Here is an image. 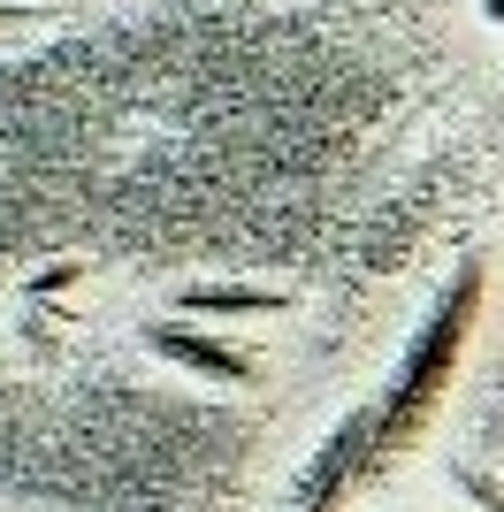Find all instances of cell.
<instances>
[{"mask_svg":"<svg viewBox=\"0 0 504 512\" xmlns=\"http://www.w3.org/2000/svg\"><path fill=\"white\" fill-rule=\"evenodd\" d=\"M138 344H146L153 360H168V367H184V375H207V383H260V360H252L245 344H222V337H207V329H176V321H146L138 329Z\"/></svg>","mask_w":504,"mask_h":512,"instance_id":"3","label":"cell"},{"mask_svg":"<svg viewBox=\"0 0 504 512\" xmlns=\"http://www.w3.org/2000/svg\"><path fill=\"white\" fill-rule=\"evenodd\" d=\"M482 16H489V23H504V0H482Z\"/></svg>","mask_w":504,"mask_h":512,"instance_id":"6","label":"cell"},{"mask_svg":"<svg viewBox=\"0 0 504 512\" xmlns=\"http://www.w3.org/2000/svg\"><path fill=\"white\" fill-rule=\"evenodd\" d=\"M31 16H46V8H8V0H0V23H31Z\"/></svg>","mask_w":504,"mask_h":512,"instance_id":"5","label":"cell"},{"mask_svg":"<svg viewBox=\"0 0 504 512\" xmlns=\"http://www.w3.org/2000/svg\"><path fill=\"white\" fill-rule=\"evenodd\" d=\"M482 299H489V260L466 253L459 268H451V283H443V299L413 321V337H405L398 367H390V383L367 398V413H375V459H382V467H390V459H405L413 444H428V428H436L443 398H451V383H459L466 344H474Z\"/></svg>","mask_w":504,"mask_h":512,"instance_id":"1","label":"cell"},{"mask_svg":"<svg viewBox=\"0 0 504 512\" xmlns=\"http://www.w3.org/2000/svg\"><path fill=\"white\" fill-rule=\"evenodd\" d=\"M184 314H291V291H268V283H191L176 291Z\"/></svg>","mask_w":504,"mask_h":512,"instance_id":"4","label":"cell"},{"mask_svg":"<svg viewBox=\"0 0 504 512\" xmlns=\"http://www.w3.org/2000/svg\"><path fill=\"white\" fill-rule=\"evenodd\" d=\"M375 474H382V459H375V413L352 406L314 451H306V467H298L283 512H344L367 482H375Z\"/></svg>","mask_w":504,"mask_h":512,"instance_id":"2","label":"cell"}]
</instances>
